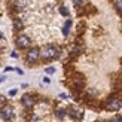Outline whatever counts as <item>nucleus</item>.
<instances>
[{
    "mask_svg": "<svg viewBox=\"0 0 122 122\" xmlns=\"http://www.w3.org/2000/svg\"><path fill=\"white\" fill-rule=\"evenodd\" d=\"M58 54H60V52H58V48L49 45V46H46V48H43V49H42L40 55L43 57L45 60H52V58L58 57Z\"/></svg>",
    "mask_w": 122,
    "mask_h": 122,
    "instance_id": "1",
    "label": "nucleus"
},
{
    "mask_svg": "<svg viewBox=\"0 0 122 122\" xmlns=\"http://www.w3.org/2000/svg\"><path fill=\"white\" fill-rule=\"evenodd\" d=\"M121 101L118 100V97L116 95H112V97H109V100H107V109L109 110H113V112H118L119 109H121Z\"/></svg>",
    "mask_w": 122,
    "mask_h": 122,
    "instance_id": "2",
    "label": "nucleus"
},
{
    "mask_svg": "<svg viewBox=\"0 0 122 122\" xmlns=\"http://www.w3.org/2000/svg\"><path fill=\"white\" fill-rule=\"evenodd\" d=\"M16 46L18 48H28L30 46V43H31V40H30V37H27V36H18L16 37Z\"/></svg>",
    "mask_w": 122,
    "mask_h": 122,
    "instance_id": "3",
    "label": "nucleus"
},
{
    "mask_svg": "<svg viewBox=\"0 0 122 122\" xmlns=\"http://www.w3.org/2000/svg\"><path fill=\"white\" fill-rule=\"evenodd\" d=\"M40 57V51L37 49V48H34V49H30L28 54H27V61L28 63H36V61L39 60Z\"/></svg>",
    "mask_w": 122,
    "mask_h": 122,
    "instance_id": "4",
    "label": "nucleus"
},
{
    "mask_svg": "<svg viewBox=\"0 0 122 122\" xmlns=\"http://www.w3.org/2000/svg\"><path fill=\"white\" fill-rule=\"evenodd\" d=\"M0 116H2V119L3 121H9V119H12L14 118V110H12L10 107H3L2 110H0Z\"/></svg>",
    "mask_w": 122,
    "mask_h": 122,
    "instance_id": "5",
    "label": "nucleus"
},
{
    "mask_svg": "<svg viewBox=\"0 0 122 122\" xmlns=\"http://www.w3.org/2000/svg\"><path fill=\"white\" fill-rule=\"evenodd\" d=\"M21 101H22V104L25 106V107H28V109L34 106V100H33V97L30 95V94H25V95L22 97V100H21Z\"/></svg>",
    "mask_w": 122,
    "mask_h": 122,
    "instance_id": "6",
    "label": "nucleus"
},
{
    "mask_svg": "<svg viewBox=\"0 0 122 122\" xmlns=\"http://www.w3.org/2000/svg\"><path fill=\"white\" fill-rule=\"evenodd\" d=\"M67 113H69V115H70V116H71L73 119H81V118H82V115H83L81 110H77V109H75V107H70Z\"/></svg>",
    "mask_w": 122,
    "mask_h": 122,
    "instance_id": "7",
    "label": "nucleus"
},
{
    "mask_svg": "<svg viewBox=\"0 0 122 122\" xmlns=\"http://www.w3.org/2000/svg\"><path fill=\"white\" fill-rule=\"evenodd\" d=\"M70 27H71V21H70V20H67V21H66V24H64V27H63V34H64V36L69 34Z\"/></svg>",
    "mask_w": 122,
    "mask_h": 122,
    "instance_id": "8",
    "label": "nucleus"
},
{
    "mask_svg": "<svg viewBox=\"0 0 122 122\" xmlns=\"http://www.w3.org/2000/svg\"><path fill=\"white\" fill-rule=\"evenodd\" d=\"M66 115H67V112L64 110V109H58V110L55 112V116H57L58 119H64V118H66Z\"/></svg>",
    "mask_w": 122,
    "mask_h": 122,
    "instance_id": "9",
    "label": "nucleus"
},
{
    "mask_svg": "<svg viewBox=\"0 0 122 122\" xmlns=\"http://www.w3.org/2000/svg\"><path fill=\"white\" fill-rule=\"evenodd\" d=\"M14 28L15 30H22V22L20 20H14Z\"/></svg>",
    "mask_w": 122,
    "mask_h": 122,
    "instance_id": "10",
    "label": "nucleus"
},
{
    "mask_svg": "<svg viewBox=\"0 0 122 122\" xmlns=\"http://www.w3.org/2000/svg\"><path fill=\"white\" fill-rule=\"evenodd\" d=\"M82 51H83L82 46H75V48H73V54H81Z\"/></svg>",
    "mask_w": 122,
    "mask_h": 122,
    "instance_id": "11",
    "label": "nucleus"
},
{
    "mask_svg": "<svg viewBox=\"0 0 122 122\" xmlns=\"http://www.w3.org/2000/svg\"><path fill=\"white\" fill-rule=\"evenodd\" d=\"M60 12H61V15H64V16H69V10H67L66 8H60Z\"/></svg>",
    "mask_w": 122,
    "mask_h": 122,
    "instance_id": "12",
    "label": "nucleus"
},
{
    "mask_svg": "<svg viewBox=\"0 0 122 122\" xmlns=\"http://www.w3.org/2000/svg\"><path fill=\"white\" fill-rule=\"evenodd\" d=\"M116 9L122 14V0H118V2H116Z\"/></svg>",
    "mask_w": 122,
    "mask_h": 122,
    "instance_id": "13",
    "label": "nucleus"
},
{
    "mask_svg": "<svg viewBox=\"0 0 122 122\" xmlns=\"http://www.w3.org/2000/svg\"><path fill=\"white\" fill-rule=\"evenodd\" d=\"M54 71H55V69H54V67H46V73H48V75H52Z\"/></svg>",
    "mask_w": 122,
    "mask_h": 122,
    "instance_id": "14",
    "label": "nucleus"
},
{
    "mask_svg": "<svg viewBox=\"0 0 122 122\" xmlns=\"http://www.w3.org/2000/svg\"><path fill=\"white\" fill-rule=\"evenodd\" d=\"M5 101H6V97L5 95H0V106L5 104Z\"/></svg>",
    "mask_w": 122,
    "mask_h": 122,
    "instance_id": "15",
    "label": "nucleus"
},
{
    "mask_svg": "<svg viewBox=\"0 0 122 122\" xmlns=\"http://www.w3.org/2000/svg\"><path fill=\"white\" fill-rule=\"evenodd\" d=\"M75 2V5L76 6H81V5H83V0H73Z\"/></svg>",
    "mask_w": 122,
    "mask_h": 122,
    "instance_id": "16",
    "label": "nucleus"
},
{
    "mask_svg": "<svg viewBox=\"0 0 122 122\" xmlns=\"http://www.w3.org/2000/svg\"><path fill=\"white\" fill-rule=\"evenodd\" d=\"M15 94H16V89H10V91H9V95H12V97H14Z\"/></svg>",
    "mask_w": 122,
    "mask_h": 122,
    "instance_id": "17",
    "label": "nucleus"
},
{
    "mask_svg": "<svg viewBox=\"0 0 122 122\" xmlns=\"http://www.w3.org/2000/svg\"><path fill=\"white\" fill-rule=\"evenodd\" d=\"M115 122H122V116H118L116 119H115Z\"/></svg>",
    "mask_w": 122,
    "mask_h": 122,
    "instance_id": "18",
    "label": "nucleus"
},
{
    "mask_svg": "<svg viewBox=\"0 0 122 122\" xmlns=\"http://www.w3.org/2000/svg\"><path fill=\"white\" fill-rule=\"evenodd\" d=\"M3 81H5V76H3V77H0V82H3Z\"/></svg>",
    "mask_w": 122,
    "mask_h": 122,
    "instance_id": "19",
    "label": "nucleus"
},
{
    "mask_svg": "<svg viewBox=\"0 0 122 122\" xmlns=\"http://www.w3.org/2000/svg\"><path fill=\"white\" fill-rule=\"evenodd\" d=\"M2 37H3V36H2V33H0V39H2Z\"/></svg>",
    "mask_w": 122,
    "mask_h": 122,
    "instance_id": "20",
    "label": "nucleus"
},
{
    "mask_svg": "<svg viewBox=\"0 0 122 122\" xmlns=\"http://www.w3.org/2000/svg\"><path fill=\"white\" fill-rule=\"evenodd\" d=\"M121 104H122V103H121Z\"/></svg>",
    "mask_w": 122,
    "mask_h": 122,
    "instance_id": "21",
    "label": "nucleus"
}]
</instances>
